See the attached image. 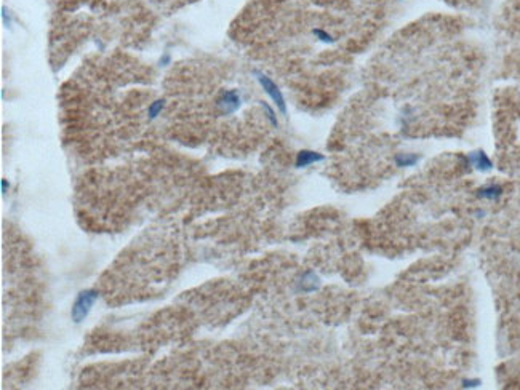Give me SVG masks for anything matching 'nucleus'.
Masks as SVG:
<instances>
[{"instance_id": "1", "label": "nucleus", "mask_w": 520, "mask_h": 390, "mask_svg": "<svg viewBox=\"0 0 520 390\" xmlns=\"http://www.w3.org/2000/svg\"><path fill=\"white\" fill-rule=\"evenodd\" d=\"M96 300H98V291L95 290H83L77 294L72 304V310H70V317H72L75 323H82L88 317Z\"/></svg>"}, {"instance_id": "2", "label": "nucleus", "mask_w": 520, "mask_h": 390, "mask_svg": "<svg viewBox=\"0 0 520 390\" xmlns=\"http://www.w3.org/2000/svg\"><path fill=\"white\" fill-rule=\"evenodd\" d=\"M253 74L256 75V79H258L260 85L264 88V91H266L269 96H271V99L275 102V106L279 107V111L285 115V114H287V102H285V98H284V94H282V91L279 90V87L275 85V83H274L271 79H269L267 75H264L262 72H260V70H255Z\"/></svg>"}, {"instance_id": "3", "label": "nucleus", "mask_w": 520, "mask_h": 390, "mask_svg": "<svg viewBox=\"0 0 520 390\" xmlns=\"http://www.w3.org/2000/svg\"><path fill=\"white\" fill-rule=\"evenodd\" d=\"M242 104V98L237 90H228L220 94V98L216 99V109L220 111L221 115H230L235 111H239Z\"/></svg>"}, {"instance_id": "4", "label": "nucleus", "mask_w": 520, "mask_h": 390, "mask_svg": "<svg viewBox=\"0 0 520 390\" xmlns=\"http://www.w3.org/2000/svg\"><path fill=\"white\" fill-rule=\"evenodd\" d=\"M466 162L469 163L472 168H476L479 171H490L493 168V162L490 160V157L480 149L471 152L469 155L466 157Z\"/></svg>"}, {"instance_id": "5", "label": "nucleus", "mask_w": 520, "mask_h": 390, "mask_svg": "<svg viewBox=\"0 0 520 390\" xmlns=\"http://www.w3.org/2000/svg\"><path fill=\"white\" fill-rule=\"evenodd\" d=\"M322 160H325V155L324 153H319L316 150H299L298 155H296V160H294V166L296 168H306V166H311L314 163H319L322 162Z\"/></svg>"}, {"instance_id": "6", "label": "nucleus", "mask_w": 520, "mask_h": 390, "mask_svg": "<svg viewBox=\"0 0 520 390\" xmlns=\"http://www.w3.org/2000/svg\"><path fill=\"white\" fill-rule=\"evenodd\" d=\"M299 285V290L301 291H316L319 288V277L314 272H306L303 277H301V280L298 281Z\"/></svg>"}, {"instance_id": "7", "label": "nucleus", "mask_w": 520, "mask_h": 390, "mask_svg": "<svg viewBox=\"0 0 520 390\" xmlns=\"http://www.w3.org/2000/svg\"><path fill=\"white\" fill-rule=\"evenodd\" d=\"M501 195H503V187L501 185H496V184L485 185V187H480L477 190V197L487 198V200H498Z\"/></svg>"}, {"instance_id": "8", "label": "nucleus", "mask_w": 520, "mask_h": 390, "mask_svg": "<svg viewBox=\"0 0 520 390\" xmlns=\"http://www.w3.org/2000/svg\"><path fill=\"white\" fill-rule=\"evenodd\" d=\"M395 165L399 168H408V166H415L418 165V162L421 160L420 153H397L395 155Z\"/></svg>"}, {"instance_id": "9", "label": "nucleus", "mask_w": 520, "mask_h": 390, "mask_svg": "<svg viewBox=\"0 0 520 390\" xmlns=\"http://www.w3.org/2000/svg\"><path fill=\"white\" fill-rule=\"evenodd\" d=\"M163 107H165V99L160 98V99H156V101H154L152 104L149 106V109H147V115H149V119H151V120H152V119H156L157 115H159L160 112H162V109H163Z\"/></svg>"}, {"instance_id": "10", "label": "nucleus", "mask_w": 520, "mask_h": 390, "mask_svg": "<svg viewBox=\"0 0 520 390\" xmlns=\"http://www.w3.org/2000/svg\"><path fill=\"white\" fill-rule=\"evenodd\" d=\"M260 104H261V107H262V109H264V112H266V115H267L269 121H271V123H272V126H277V125H279V121H277V117H275V112L272 111V107L269 106L266 101H260Z\"/></svg>"}, {"instance_id": "11", "label": "nucleus", "mask_w": 520, "mask_h": 390, "mask_svg": "<svg viewBox=\"0 0 520 390\" xmlns=\"http://www.w3.org/2000/svg\"><path fill=\"white\" fill-rule=\"evenodd\" d=\"M312 34L316 35L320 42H325V43H331V42H335V38H333V37L328 34V32H325L324 29H314V30H312Z\"/></svg>"}, {"instance_id": "12", "label": "nucleus", "mask_w": 520, "mask_h": 390, "mask_svg": "<svg viewBox=\"0 0 520 390\" xmlns=\"http://www.w3.org/2000/svg\"><path fill=\"white\" fill-rule=\"evenodd\" d=\"M479 386H480V379H464L463 381L464 389H472V387H479Z\"/></svg>"}, {"instance_id": "13", "label": "nucleus", "mask_w": 520, "mask_h": 390, "mask_svg": "<svg viewBox=\"0 0 520 390\" xmlns=\"http://www.w3.org/2000/svg\"><path fill=\"white\" fill-rule=\"evenodd\" d=\"M2 19H3V24L6 26V28H10L11 19H10V16H8V11H6L5 6H2Z\"/></svg>"}, {"instance_id": "14", "label": "nucleus", "mask_w": 520, "mask_h": 390, "mask_svg": "<svg viewBox=\"0 0 520 390\" xmlns=\"http://www.w3.org/2000/svg\"><path fill=\"white\" fill-rule=\"evenodd\" d=\"M8 187H10L8 181H6V179H2V194H6V190H8Z\"/></svg>"}, {"instance_id": "15", "label": "nucleus", "mask_w": 520, "mask_h": 390, "mask_svg": "<svg viewBox=\"0 0 520 390\" xmlns=\"http://www.w3.org/2000/svg\"><path fill=\"white\" fill-rule=\"evenodd\" d=\"M168 61H170V55H165L162 60H160V64H163V66H165V64L168 62Z\"/></svg>"}]
</instances>
